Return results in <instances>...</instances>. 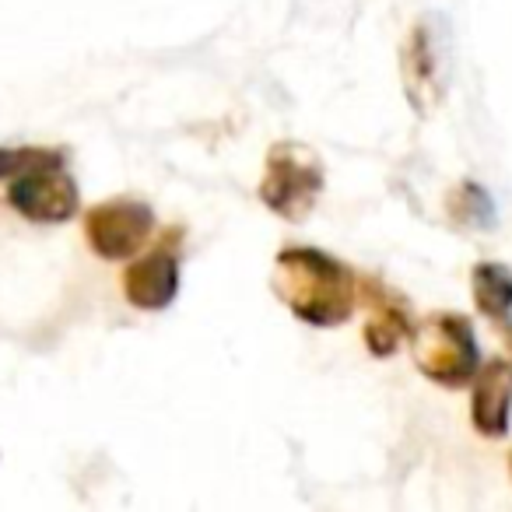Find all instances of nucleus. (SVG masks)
I'll return each instance as SVG.
<instances>
[{"instance_id":"f257e3e1","label":"nucleus","mask_w":512,"mask_h":512,"mask_svg":"<svg viewBox=\"0 0 512 512\" xmlns=\"http://www.w3.org/2000/svg\"><path fill=\"white\" fill-rule=\"evenodd\" d=\"M274 288L299 320L316 323V327H334V323L348 320L358 292L348 267L320 249L281 253Z\"/></svg>"},{"instance_id":"9d476101","label":"nucleus","mask_w":512,"mask_h":512,"mask_svg":"<svg viewBox=\"0 0 512 512\" xmlns=\"http://www.w3.org/2000/svg\"><path fill=\"white\" fill-rule=\"evenodd\" d=\"M474 302L491 320L512 313V274L502 264H481L474 271Z\"/></svg>"},{"instance_id":"6e6552de","label":"nucleus","mask_w":512,"mask_h":512,"mask_svg":"<svg viewBox=\"0 0 512 512\" xmlns=\"http://www.w3.org/2000/svg\"><path fill=\"white\" fill-rule=\"evenodd\" d=\"M512 407V365L491 362L477 369L474 383V425L484 435H502Z\"/></svg>"},{"instance_id":"7ed1b4c3","label":"nucleus","mask_w":512,"mask_h":512,"mask_svg":"<svg viewBox=\"0 0 512 512\" xmlns=\"http://www.w3.org/2000/svg\"><path fill=\"white\" fill-rule=\"evenodd\" d=\"M323 186V165L302 144H278L267 158V176L260 197L271 211L285 214L288 221H302L316 204Z\"/></svg>"},{"instance_id":"20e7f679","label":"nucleus","mask_w":512,"mask_h":512,"mask_svg":"<svg viewBox=\"0 0 512 512\" xmlns=\"http://www.w3.org/2000/svg\"><path fill=\"white\" fill-rule=\"evenodd\" d=\"M151 225V211L137 200H106L88 211L85 239L102 260H127L144 249Z\"/></svg>"},{"instance_id":"423d86ee","label":"nucleus","mask_w":512,"mask_h":512,"mask_svg":"<svg viewBox=\"0 0 512 512\" xmlns=\"http://www.w3.org/2000/svg\"><path fill=\"white\" fill-rule=\"evenodd\" d=\"M176 281L179 267L176 256L155 249V253L141 256L127 267V278H123V292H127L130 306L137 309H165L176 299Z\"/></svg>"},{"instance_id":"39448f33","label":"nucleus","mask_w":512,"mask_h":512,"mask_svg":"<svg viewBox=\"0 0 512 512\" xmlns=\"http://www.w3.org/2000/svg\"><path fill=\"white\" fill-rule=\"evenodd\" d=\"M8 197L15 211L32 221H67L78 211V186L64 172V165L11 179Z\"/></svg>"},{"instance_id":"0eeeda50","label":"nucleus","mask_w":512,"mask_h":512,"mask_svg":"<svg viewBox=\"0 0 512 512\" xmlns=\"http://www.w3.org/2000/svg\"><path fill=\"white\" fill-rule=\"evenodd\" d=\"M404 60H407L404 81H407V95H411L414 109H418V113H432V106L442 99V74L446 71H442L439 53H435V43L425 32V25L414 32Z\"/></svg>"},{"instance_id":"f8f14e48","label":"nucleus","mask_w":512,"mask_h":512,"mask_svg":"<svg viewBox=\"0 0 512 512\" xmlns=\"http://www.w3.org/2000/svg\"><path fill=\"white\" fill-rule=\"evenodd\" d=\"M509 470H512V456H509Z\"/></svg>"},{"instance_id":"9b49d317","label":"nucleus","mask_w":512,"mask_h":512,"mask_svg":"<svg viewBox=\"0 0 512 512\" xmlns=\"http://www.w3.org/2000/svg\"><path fill=\"white\" fill-rule=\"evenodd\" d=\"M53 165H64V155L57 151H43V148H22V151H4L0 148V179H18L29 176L39 169H53Z\"/></svg>"},{"instance_id":"f03ea898","label":"nucleus","mask_w":512,"mask_h":512,"mask_svg":"<svg viewBox=\"0 0 512 512\" xmlns=\"http://www.w3.org/2000/svg\"><path fill=\"white\" fill-rule=\"evenodd\" d=\"M414 362L428 379L442 386H463L477 376L481 355H477L474 330L463 316L435 313L421 323L414 334Z\"/></svg>"},{"instance_id":"1a4fd4ad","label":"nucleus","mask_w":512,"mask_h":512,"mask_svg":"<svg viewBox=\"0 0 512 512\" xmlns=\"http://www.w3.org/2000/svg\"><path fill=\"white\" fill-rule=\"evenodd\" d=\"M365 302H369V323H365V341L376 355H390L397 351V344L411 334V320H407L404 302L393 292H386L383 285L369 281L362 285Z\"/></svg>"}]
</instances>
